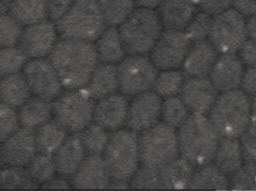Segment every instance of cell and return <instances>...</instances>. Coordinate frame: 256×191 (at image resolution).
I'll return each instance as SVG.
<instances>
[{
  "label": "cell",
  "mask_w": 256,
  "mask_h": 191,
  "mask_svg": "<svg viewBox=\"0 0 256 191\" xmlns=\"http://www.w3.org/2000/svg\"><path fill=\"white\" fill-rule=\"evenodd\" d=\"M48 60L68 91L86 87L98 62L92 42L66 38L57 41Z\"/></svg>",
  "instance_id": "6da1fadb"
},
{
  "label": "cell",
  "mask_w": 256,
  "mask_h": 191,
  "mask_svg": "<svg viewBox=\"0 0 256 191\" xmlns=\"http://www.w3.org/2000/svg\"><path fill=\"white\" fill-rule=\"evenodd\" d=\"M179 155L196 168L213 162L220 137L208 117L192 114L177 133Z\"/></svg>",
  "instance_id": "7a4b0ae2"
},
{
  "label": "cell",
  "mask_w": 256,
  "mask_h": 191,
  "mask_svg": "<svg viewBox=\"0 0 256 191\" xmlns=\"http://www.w3.org/2000/svg\"><path fill=\"white\" fill-rule=\"evenodd\" d=\"M208 114L220 138H239L251 123L250 97L240 88L221 93Z\"/></svg>",
  "instance_id": "3957f363"
},
{
  "label": "cell",
  "mask_w": 256,
  "mask_h": 191,
  "mask_svg": "<svg viewBox=\"0 0 256 191\" xmlns=\"http://www.w3.org/2000/svg\"><path fill=\"white\" fill-rule=\"evenodd\" d=\"M97 0H74L68 11L56 22L62 38L92 42L105 30Z\"/></svg>",
  "instance_id": "277c9868"
},
{
  "label": "cell",
  "mask_w": 256,
  "mask_h": 191,
  "mask_svg": "<svg viewBox=\"0 0 256 191\" xmlns=\"http://www.w3.org/2000/svg\"><path fill=\"white\" fill-rule=\"evenodd\" d=\"M102 155L111 180L130 181L140 168L136 133L130 129L114 131L110 135L108 145Z\"/></svg>",
  "instance_id": "5b68a950"
},
{
  "label": "cell",
  "mask_w": 256,
  "mask_h": 191,
  "mask_svg": "<svg viewBox=\"0 0 256 191\" xmlns=\"http://www.w3.org/2000/svg\"><path fill=\"white\" fill-rule=\"evenodd\" d=\"M162 24L153 9L134 10L120 25V37L129 55H144L150 52L162 33Z\"/></svg>",
  "instance_id": "8992f818"
},
{
  "label": "cell",
  "mask_w": 256,
  "mask_h": 191,
  "mask_svg": "<svg viewBox=\"0 0 256 191\" xmlns=\"http://www.w3.org/2000/svg\"><path fill=\"white\" fill-rule=\"evenodd\" d=\"M140 163L160 169L179 156L177 133L173 128L158 123L138 137Z\"/></svg>",
  "instance_id": "52a82bcc"
},
{
  "label": "cell",
  "mask_w": 256,
  "mask_h": 191,
  "mask_svg": "<svg viewBox=\"0 0 256 191\" xmlns=\"http://www.w3.org/2000/svg\"><path fill=\"white\" fill-rule=\"evenodd\" d=\"M52 117L68 133H80L93 121L94 104L86 91L62 93L52 102Z\"/></svg>",
  "instance_id": "ba28073f"
},
{
  "label": "cell",
  "mask_w": 256,
  "mask_h": 191,
  "mask_svg": "<svg viewBox=\"0 0 256 191\" xmlns=\"http://www.w3.org/2000/svg\"><path fill=\"white\" fill-rule=\"evenodd\" d=\"M118 90L126 96L150 91L158 75V68L144 55H130L117 66Z\"/></svg>",
  "instance_id": "9c48e42d"
},
{
  "label": "cell",
  "mask_w": 256,
  "mask_h": 191,
  "mask_svg": "<svg viewBox=\"0 0 256 191\" xmlns=\"http://www.w3.org/2000/svg\"><path fill=\"white\" fill-rule=\"evenodd\" d=\"M208 38L220 54L236 53L248 39L244 17L230 8L215 15Z\"/></svg>",
  "instance_id": "30bf717a"
},
{
  "label": "cell",
  "mask_w": 256,
  "mask_h": 191,
  "mask_svg": "<svg viewBox=\"0 0 256 191\" xmlns=\"http://www.w3.org/2000/svg\"><path fill=\"white\" fill-rule=\"evenodd\" d=\"M190 46L184 31L166 28L150 50V58L158 70H176L183 65Z\"/></svg>",
  "instance_id": "8fae6325"
},
{
  "label": "cell",
  "mask_w": 256,
  "mask_h": 191,
  "mask_svg": "<svg viewBox=\"0 0 256 191\" xmlns=\"http://www.w3.org/2000/svg\"><path fill=\"white\" fill-rule=\"evenodd\" d=\"M22 70V76L33 95L52 102L62 93L60 78L49 60H30Z\"/></svg>",
  "instance_id": "7c38bea8"
},
{
  "label": "cell",
  "mask_w": 256,
  "mask_h": 191,
  "mask_svg": "<svg viewBox=\"0 0 256 191\" xmlns=\"http://www.w3.org/2000/svg\"><path fill=\"white\" fill-rule=\"evenodd\" d=\"M162 101L154 91L134 96L128 107L126 126L132 132H142L158 124L161 117Z\"/></svg>",
  "instance_id": "4fadbf2b"
},
{
  "label": "cell",
  "mask_w": 256,
  "mask_h": 191,
  "mask_svg": "<svg viewBox=\"0 0 256 191\" xmlns=\"http://www.w3.org/2000/svg\"><path fill=\"white\" fill-rule=\"evenodd\" d=\"M57 36L55 24L45 19L25 27L18 46L28 58H44L52 52L57 43Z\"/></svg>",
  "instance_id": "5bb4252c"
},
{
  "label": "cell",
  "mask_w": 256,
  "mask_h": 191,
  "mask_svg": "<svg viewBox=\"0 0 256 191\" xmlns=\"http://www.w3.org/2000/svg\"><path fill=\"white\" fill-rule=\"evenodd\" d=\"M38 153L34 130L20 128L0 144L2 163L6 167H26Z\"/></svg>",
  "instance_id": "9a60e30c"
},
{
  "label": "cell",
  "mask_w": 256,
  "mask_h": 191,
  "mask_svg": "<svg viewBox=\"0 0 256 191\" xmlns=\"http://www.w3.org/2000/svg\"><path fill=\"white\" fill-rule=\"evenodd\" d=\"M179 94L190 112L206 115L219 96V91L208 77L188 78Z\"/></svg>",
  "instance_id": "2e32d148"
},
{
  "label": "cell",
  "mask_w": 256,
  "mask_h": 191,
  "mask_svg": "<svg viewBox=\"0 0 256 191\" xmlns=\"http://www.w3.org/2000/svg\"><path fill=\"white\" fill-rule=\"evenodd\" d=\"M110 182L102 155H88L70 180L72 187L81 190L106 189Z\"/></svg>",
  "instance_id": "e0dca14e"
},
{
  "label": "cell",
  "mask_w": 256,
  "mask_h": 191,
  "mask_svg": "<svg viewBox=\"0 0 256 191\" xmlns=\"http://www.w3.org/2000/svg\"><path fill=\"white\" fill-rule=\"evenodd\" d=\"M245 66L237 53L220 54L208 78L219 93L239 89Z\"/></svg>",
  "instance_id": "ac0fdd59"
},
{
  "label": "cell",
  "mask_w": 256,
  "mask_h": 191,
  "mask_svg": "<svg viewBox=\"0 0 256 191\" xmlns=\"http://www.w3.org/2000/svg\"><path fill=\"white\" fill-rule=\"evenodd\" d=\"M128 102L123 94H112L100 99L94 105L93 121L106 131L118 130L127 120Z\"/></svg>",
  "instance_id": "d6986e66"
},
{
  "label": "cell",
  "mask_w": 256,
  "mask_h": 191,
  "mask_svg": "<svg viewBox=\"0 0 256 191\" xmlns=\"http://www.w3.org/2000/svg\"><path fill=\"white\" fill-rule=\"evenodd\" d=\"M219 52L209 40L194 42L183 64L184 74L189 78L208 77Z\"/></svg>",
  "instance_id": "ffe728a7"
},
{
  "label": "cell",
  "mask_w": 256,
  "mask_h": 191,
  "mask_svg": "<svg viewBox=\"0 0 256 191\" xmlns=\"http://www.w3.org/2000/svg\"><path fill=\"white\" fill-rule=\"evenodd\" d=\"M197 7L196 0H162L158 15L166 28L183 31L196 13Z\"/></svg>",
  "instance_id": "44dd1931"
},
{
  "label": "cell",
  "mask_w": 256,
  "mask_h": 191,
  "mask_svg": "<svg viewBox=\"0 0 256 191\" xmlns=\"http://www.w3.org/2000/svg\"><path fill=\"white\" fill-rule=\"evenodd\" d=\"M86 154L79 134L67 137L54 156L56 172L63 177H72L84 162Z\"/></svg>",
  "instance_id": "7402d4cb"
},
{
  "label": "cell",
  "mask_w": 256,
  "mask_h": 191,
  "mask_svg": "<svg viewBox=\"0 0 256 191\" xmlns=\"http://www.w3.org/2000/svg\"><path fill=\"white\" fill-rule=\"evenodd\" d=\"M86 89L93 100H100L118 90L117 67L114 64L98 65Z\"/></svg>",
  "instance_id": "603a6c76"
},
{
  "label": "cell",
  "mask_w": 256,
  "mask_h": 191,
  "mask_svg": "<svg viewBox=\"0 0 256 191\" xmlns=\"http://www.w3.org/2000/svg\"><path fill=\"white\" fill-rule=\"evenodd\" d=\"M196 168L182 157H178L159 169L162 189H188Z\"/></svg>",
  "instance_id": "cb8c5ba5"
},
{
  "label": "cell",
  "mask_w": 256,
  "mask_h": 191,
  "mask_svg": "<svg viewBox=\"0 0 256 191\" xmlns=\"http://www.w3.org/2000/svg\"><path fill=\"white\" fill-rule=\"evenodd\" d=\"M244 163L238 138H220L213 164L230 177Z\"/></svg>",
  "instance_id": "d4e9b609"
},
{
  "label": "cell",
  "mask_w": 256,
  "mask_h": 191,
  "mask_svg": "<svg viewBox=\"0 0 256 191\" xmlns=\"http://www.w3.org/2000/svg\"><path fill=\"white\" fill-rule=\"evenodd\" d=\"M18 117L22 127L34 130L52 118V102L36 96L30 97L20 108Z\"/></svg>",
  "instance_id": "484cf974"
},
{
  "label": "cell",
  "mask_w": 256,
  "mask_h": 191,
  "mask_svg": "<svg viewBox=\"0 0 256 191\" xmlns=\"http://www.w3.org/2000/svg\"><path fill=\"white\" fill-rule=\"evenodd\" d=\"M46 6L48 0H10L8 13L26 27L46 19Z\"/></svg>",
  "instance_id": "4316f807"
},
{
  "label": "cell",
  "mask_w": 256,
  "mask_h": 191,
  "mask_svg": "<svg viewBox=\"0 0 256 191\" xmlns=\"http://www.w3.org/2000/svg\"><path fill=\"white\" fill-rule=\"evenodd\" d=\"M96 41L94 46L98 58L103 64L120 62L127 53L120 37V31L116 27L111 26L104 30Z\"/></svg>",
  "instance_id": "83f0119b"
},
{
  "label": "cell",
  "mask_w": 256,
  "mask_h": 191,
  "mask_svg": "<svg viewBox=\"0 0 256 191\" xmlns=\"http://www.w3.org/2000/svg\"><path fill=\"white\" fill-rule=\"evenodd\" d=\"M32 93L25 78L21 73L4 76L0 82V99L2 102L20 108L30 97Z\"/></svg>",
  "instance_id": "f1b7e54d"
},
{
  "label": "cell",
  "mask_w": 256,
  "mask_h": 191,
  "mask_svg": "<svg viewBox=\"0 0 256 191\" xmlns=\"http://www.w3.org/2000/svg\"><path fill=\"white\" fill-rule=\"evenodd\" d=\"M38 153L54 156L67 138L68 132L54 120L34 130Z\"/></svg>",
  "instance_id": "f546056e"
},
{
  "label": "cell",
  "mask_w": 256,
  "mask_h": 191,
  "mask_svg": "<svg viewBox=\"0 0 256 191\" xmlns=\"http://www.w3.org/2000/svg\"><path fill=\"white\" fill-rule=\"evenodd\" d=\"M188 189L192 190H230L228 177L210 163L196 169Z\"/></svg>",
  "instance_id": "4dcf8cb0"
},
{
  "label": "cell",
  "mask_w": 256,
  "mask_h": 191,
  "mask_svg": "<svg viewBox=\"0 0 256 191\" xmlns=\"http://www.w3.org/2000/svg\"><path fill=\"white\" fill-rule=\"evenodd\" d=\"M106 25H120L134 10V0H97Z\"/></svg>",
  "instance_id": "1f68e13d"
},
{
  "label": "cell",
  "mask_w": 256,
  "mask_h": 191,
  "mask_svg": "<svg viewBox=\"0 0 256 191\" xmlns=\"http://www.w3.org/2000/svg\"><path fill=\"white\" fill-rule=\"evenodd\" d=\"M39 186L24 167H6L0 170V189L34 190Z\"/></svg>",
  "instance_id": "d6a6232c"
},
{
  "label": "cell",
  "mask_w": 256,
  "mask_h": 191,
  "mask_svg": "<svg viewBox=\"0 0 256 191\" xmlns=\"http://www.w3.org/2000/svg\"><path fill=\"white\" fill-rule=\"evenodd\" d=\"M26 169L31 178L40 186L52 178L56 173L54 156L40 153L34 155L26 165Z\"/></svg>",
  "instance_id": "836d02e7"
},
{
  "label": "cell",
  "mask_w": 256,
  "mask_h": 191,
  "mask_svg": "<svg viewBox=\"0 0 256 191\" xmlns=\"http://www.w3.org/2000/svg\"><path fill=\"white\" fill-rule=\"evenodd\" d=\"M190 111L180 97L170 96L162 102L161 117L164 124L179 129L189 117Z\"/></svg>",
  "instance_id": "e575fe53"
},
{
  "label": "cell",
  "mask_w": 256,
  "mask_h": 191,
  "mask_svg": "<svg viewBox=\"0 0 256 191\" xmlns=\"http://www.w3.org/2000/svg\"><path fill=\"white\" fill-rule=\"evenodd\" d=\"M184 74L176 70H164L158 73L153 88L155 93L160 97H170L180 94L184 83Z\"/></svg>",
  "instance_id": "d590c367"
},
{
  "label": "cell",
  "mask_w": 256,
  "mask_h": 191,
  "mask_svg": "<svg viewBox=\"0 0 256 191\" xmlns=\"http://www.w3.org/2000/svg\"><path fill=\"white\" fill-rule=\"evenodd\" d=\"M79 135L86 154H103L110 138L106 129L94 123L90 125Z\"/></svg>",
  "instance_id": "8d00e7d4"
},
{
  "label": "cell",
  "mask_w": 256,
  "mask_h": 191,
  "mask_svg": "<svg viewBox=\"0 0 256 191\" xmlns=\"http://www.w3.org/2000/svg\"><path fill=\"white\" fill-rule=\"evenodd\" d=\"M28 58L19 46L0 49V76L15 74L22 70Z\"/></svg>",
  "instance_id": "74e56055"
},
{
  "label": "cell",
  "mask_w": 256,
  "mask_h": 191,
  "mask_svg": "<svg viewBox=\"0 0 256 191\" xmlns=\"http://www.w3.org/2000/svg\"><path fill=\"white\" fill-rule=\"evenodd\" d=\"M230 190L256 191V162H244L228 177Z\"/></svg>",
  "instance_id": "f35d334b"
},
{
  "label": "cell",
  "mask_w": 256,
  "mask_h": 191,
  "mask_svg": "<svg viewBox=\"0 0 256 191\" xmlns=\"http://www.w3.org/2000/svg\"><path fill=\"white\" fill-rule=\"evenodd\" d=\"M22 25L8 12L0 14V49L18 45Z\"/></svg>",
  "instance_id": "ab89813d"
},
{
  "label": "cell",
  "mask_w": 256,
  "mask_h": 191,
  "mask_svg": "<svg viewBox=\"0 0 256 191\" xmlns=\"http://www.w3.org/2000/svg\"><path fill=\"white\" fill-rule=\"evenodd\" d=\"M212 19L213 17L212 15L204 11L194 15L184 31L191 42L206 40L208 37L212 28Z\"/></svg>",
  "instance_id": "60d3db41"
},
{
  "label": "cell",
  "mask_w": 256,
  "mask_h": 191,
  "mask_svg": "<svg viewBox=\"0 0 256 191\" xmlns=\"http://www.w3.org/2000/svg\"><path fill=\"white\" fill-rule=\"evenodd\" d=\"M130 186L135 189H162L159 169L142 165L130 181Z\"/></svg>",
  "instance_id": "b9f144b4"
},
{
  "label": "cell",
  "mask_w": 256,
  "mask_h": 191,
  "mask_svg": "<svg viewBox=\"0 0 256 191\" xmlns=\"http://www.w3.org/2000/svg\"><path fill=\"white\" fill-rule=\"evenodd\" d=\"M19 117L15 108L0 103V144L20 129Z\"/></svg>",
  "instance_id": "7bdbcfd3"
},
{
  "label": "cell",
  "mask_w": 256,
  "mask_h": 191,
  "mask_svg": "<svg viewBox=\"0 0 256 191\" xmlns=\"http://www.w3.org/2000/svg\"><path fill=\"white\" fill-rule=\"evenodd\" d=\"M238 140L244 162H256V123H251Z\"/></svg>",
  "instance_id": "ee69618b"
},
{
  "label": "cell",
  "mask_w": 256,
  "mask_h": 191,
  "mask_svg": "<svg viewBox=\"0 0 256 191\" xmlns=\"http://www.w3.org/2000/svg\"><path fill=\"white\" fill-rule=\"evenodd\" d=\"M202 11L210 15L219 14L230 8L234 0H196Z\"/></svg>",
  "instance_id": "f6af8a7d"
},
{
  "label": "cell",
  "mask_w": 256,
  "mask_h": 191,
  "mask_svg": "<svg viewBox=\"0 0 256 191\" xmlns=\"http://www.w3.org/2000/svg\"><path fill=\"white\" fill-rule=\"evenodd\" d=\"M74 1V0H48V18L56 22L68 11Z\"/></svg>",
  "instance_id": "bcb514c9"
},
{
  "label": "cell",
  "mask_w": 256,
  "mask_h": 191,
  "mask_svg": "<svg viewBox=\"0 0 256 191\" xmlns=\"http://www.w3.org/2000/svg\"><path fill=\"white\" fill-rule=\"evenodd\" d=\"M236 53L245 67L256 64V40L248 37Z\"/></svg>",
  "instance_id": "7dc6e473"
},
{
  "label": "cell",
  "mask_w": 256,
  "mask_h": 191,
  "mask_svg": "<svg viewBox=\"0 0 256 191\" xmlns=\"http://www.w3.org/2000/svg\"><path fill=\"white\" fill-rule=\"evenodd\" d=\"M240 89L249 97L256 96V64L245 69Z\"/></svg>",
  "instance_id": "c3c4849f"
},
{
  "label": "cell",
  "mask_w": 256,
  "mask_h": 191,
  "mask_svg": "<svg viewBox=\"0 0 256 191\" xmlns=\"http://www.w3.org/2000/svg\"><path fill=\"white\" fill-rule=\"evenodd\" d=\"M232 5L244 17L256 14V0H234Z\"/></svg>",
  "instance_id": "681fc988"
},
{
  "label": "cell",
  "mask_w": 256,
  "mask_h": 191,
  "mask_svg": "<svg viewBox=\"0 0 256 191\" xmlns=\"http://www.w3.org/2000/svg\"><path fill=\"white\" fill-rule=\"evenodd\" d=\"M70 181L66 180L63 176L61 177H55L54 176L50 180L42 185V189L46 190H68L72 189Z\"/></svg>",
  "instance_id": "f907efd6"
},
{
  "label": "cell",
  "mask_w": 256,
  "mask_h": 191,
  "mask_svg": "<svg viewBox=\"0 0 256 191\" xmlns=\"http://www.w3.org/2000/svg\"><path fill=\"white\" fill-rule=\"evenodd\" d=\"M245 20L248 38L256 40V14L249 16Z\"/></svg>",
  "instance_id": "816d5d0a"
},
{
  "label": "cell",
  "mask_w": 256,
  "mask_h": 191,
  "mask_svg": "<svg viewBox=\"0 0 256 191\" xmlns=\"http://www.w3.org/2000/svg\"><path fill=\"white\" fill-rule=\"evenodd\" d=\"M135 4L142 8L154 9L159 7L162 0H134Z\"/></svg>",
  "instance_id": "f5cc1de1"
},
{
  "label": "cell",
  "mask_w": 256,
  "mask_h": 191,
  "mask_svg": "<svg viewBox=\"0 0 256 191\" xmlns=\"http://www.w3.org/2000/svg\"><path fill=\"white\" fill-rule=\"evenodd\" d=\"M129 182L124 181H116V180H111L108 189H116V190H124L129 188Z\"/></svg>",
  "instance_id": "db71d44e"
},
{
  "label": "cell",
  "mask_w": 256,
  "mask_h": 191,
  "mask_svg": "<svg viewBox=\"0 0 256 191\" xmlns=\"http://www.w3.org/2000/svg\"><path fill=\"white\" fill-rule=\"evenodd\" d=\"M251 123H256V96L250 98Z\"/></svg>",
  "instance_id": "11a10c76"
},
{
  "label": "cell",
  "mask_w": 256,
  "mask_h": 191,
  "mask_svg": "<svg viewBox=\"0 0 256 191\" xmlns=\"http://www.w3.org/2000/svg\"><path fill=\"white\" fill-rule=\"evenodd\" d=\"M10 0H0V14L8 12Z\"/></svg>",
  "instance_id": "9f6ffc18"
},
{
  "label": "cell",
  "mask_w": 256,
  "mask_h": 191,
  "mask_svg": "<svg viewBox=\"0 0 256 191\" xmlns=\"http://www.w3.org/2000/svg\"><path fill=\"white\" fill-rule=\"evenodd\" d=\"M2 165V163L1 157H0V169H1Z\"/></svg>",
  "instance_id": "6f0895ef"
},
{
  "label": "cell",
  "mask_w": 256,
  "mask_h": 191,
  "mask_svg": "<svg viewBox=\"0 0 256 191\" xmlns=\"http://www.w3.org/2000/svg\"><path fill=\"white\" fill-rule=\"evenodd\" d=\"M0 82H1V79H0Z\"/></svg>",
  "instance_id": "680465c9"
}]
</instances>
